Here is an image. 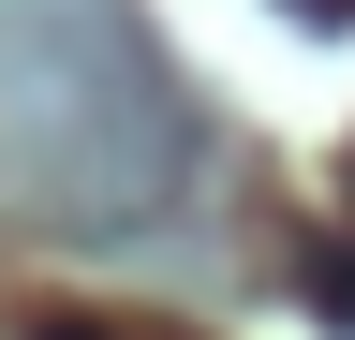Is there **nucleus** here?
<instances>
[{
    "instance_id": "1",
    "label": "nucleus",
    "mask_w": 355,
    "mask_h": 340,
    "mask_svg": "<svg viewBox=\"0 0 355 340\" xmlns=\"http://www.w3.org/2000/svg\"><path fill=\"white\" fill-rule=\"evenodd\" d=\"M311 311L355 325V237H311Z\"/></svg>"
},
{
    "instance_id": "2",
    "label": "nucleus",
    "mask_w": 355,
    "mask_h": 340,
    "mask_svg": "<svg viewBox=\"0 0 355 340\" xmlns=\"http://www.w3.org/2000/svg\"><path fill=\"white\" fill-rule=\"evenodd\" d=\"M282 15H296V30H355V0H282Z\"/></svg>"
},
{
    "instance_id": "3",
    "label": "nucleus",
    "mask_w": 355,
    "mask_h": 340,
    "mask_svg": "<svg viewBox=\"0 0 355 340\" xmlns=\"http://www.w3.org/2000/svg\"><path fill=\"white\" fill-rule=\"evenodd\" d=\"M30 340H119V325H89V311H44V325H30Z\"/></svg>"
}]
</instances>
